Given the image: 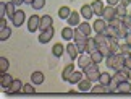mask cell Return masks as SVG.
<instances>
[{
  "label": "cell",
  "instance_id": "c3c4849f",
  "mask_svg": "<svg viewBox=\"0 0 131 99\" xmlns=\"http://www.w3.org/2000/svg\"><path fill=\"white\" fill-rule=\"evenodd\" d=\"M129 31H131V28H129Z\"/></svg>",
  "mask_w": 131,
  "mask_h": 99
},
{
  "label": "cell",
  "instance_id": "52a82bcc",
  "mask_svg": "<svg viewBox=\"0 0 131 99\" xmlns=\"http://www.w3.org/2000/svg\"><path fill=\"white\" fill-rule=\"evenodd\" d=\"M91 62H92V58H91V54H88V52L79 54V57H78V67H81L83 70H84V68H86Z\"/></svg>",
  "mask_w": 131,
  "mask_h": 99
},
{
  "label": "cell",
  "instance_id": "681fc988",
  "mask_svg": "<svg viewBox=\"0 0 131 99\" xmlns=\"http://www.w3.org/2000/svg\"><path fill=\"white\" fill-rule=\"evenodd\" d=\"M129 15H131V13H129Z\"/></svg>",
  "mask_w": 131,
  "mask_h": 99
},
{
  "label": "cell",
  "instance_id": "3957f363",
  "mask_svg": "<svg viewBox=\"0 0 131 99\" xmlns=\"http://www.w3.org/2000/svg\"><path fill=\"white\" fill-rule=\"evenodd\" d=\"M53 34H55V29L50 26L47 29H44V31H41V34H39V42H42V44H47L49 41H52V37H53Z\"/></svg>",
  "mask_w": 131,
  "mask_h": 99
},
{
  "label": "cell",
  "instance_id": "9c48e42d",
  "mask_svg": "<svg viewBox=\"0 0 131 99\" xmlns=\"http://www.w3.org/2000/svg\"><path fill=\"white\" fill-rule=\"evenodd\" d=\"M21 90H23V81L15 78L13 83L10 85V88H8L7 91H8V94H16V93H21Z\"/></svg>",
  "mask_w": 131,
  "mask_h": 99
},
{
  "label": "cell",
  "instance_id": "603a6c76",
  "mask_svg": "<svg viewBox=\"0 0 131 99\" xmlns=\"http://www.w3.org/2000/svg\"><path fill=\"white\" fill-rule=\"evenodd\" d=\"M31 83H34V85H42L44 83V73L42 72H32Z\"/></svg>",
  "mask_w": 131,
  "mask_h": 99
},
{
  "label": "cell",
  "instance_id": "e0dca14e",
  "mask_svg": "<svg viewBox=\"0 0 131 99\" xmlns=\"http://www.w3.org/2000/svg\"><path fill=\"white\" fill-rule=\"evenodd\" d=\"M118 81H125V80H129V70L128 68H122V70H117V73L113 75Z\"/></svg>",
  "mask_w": 131,
  "mask_h": 99
},
{
  "label": "cell",
  "instance_id": "30bf717a",
  "mask_svg": "<svg viewBox=\"0 0 131 99\" xmlns=\"http://www.w3.org/2000/svg\"><path fill=\"white\" fill-rule=\"evenodd\" d=\"M13 80H15V78H12L7 72H5V73H0V86H2L3 90H8L10 85L13 83Z\"/></svg>",
  "mask_w": 131,
  "mask_h": 99
},
{
  "label": "cell",
  "instance_id": "7dc6e473",
  "mask_svg": "<svg viewBox=\"0 0 131 99\" xmlns=\"http://www.w3.org/2000/svg\"><path fill=\"white\" fill-rule=\"evenodd\" d=\"M23 2H24V3H32L34 0H23Z\"/></svg>",
  "mask_w": 131,
  "mask_h": 99
},
{
  "label": "cell",
  "instance_id": "ab89813d",
  "mask_svg": "<svg viewBox=\"0 0 131 99\" xmlns=\"http://www.w3.org/2000/svg\"><path fill=\"white\" fill-rule=\"evenodd\" d=\"M122 21H123V24H125V26H126V28L129 29V28H131V15L128 13V15H126V16H125V18L122 19Z\"/></svg>",
  "mask_w": 131,
  "mask_h": 99
},
{
  "label": "cell",
  "instance_id": "f1b7e54d",
  "mask_svg": "<svg viewBox=\"0 0 131 99\" xmlns=\"http://www.w3.org/2000/svg\"><path fill=\"white\" fill-rule=\"evenodd\" d=\"M91 58H92V62H95V63H100V62L104 60V54H102V52H100L99 49H97V51H94L92 54H91Z\"/></svg>",
  "mask_w": 131,
  "mask_h": 99
},
{
  "label": "cell",
  "instance_id": "4dcf8cb0",
  "mask_svg": "<svg viewBox=\"0 0 131 99\" xmlns=\"http://www.w3.org/2000/svg\"><path fill=\"white\" fill-rule=\"evenodd\" d=\"M10 36H12V29H10L8 26L3 28V29H0V41H7Z\"/></svg>",
  "mask_w": 131,
  "mask_h": 99
},
{
  "label": "cell",
  "instance_id": "7c38bea8",
  "mask_svg": "<svg viewBox=\"0 0 131 99\" xmlns=\"http://www.w3.org/2000/svg\"><path fill=\"white\" fill-rule=\"evenodd\" d=\"M91 93H94V94H105V93H112V91H110L108 85H102V83H99V85L92 86Z\"/></svg>",
  "mask_w": 131,
  "mask_h": 99
},
{
  "label": "cell",
  "instance_id": "4fadbf2b",
  "mask_svg": "<svg viewBox=\"0 0 131 99\" xmlns=\"http://www.w3.org/2000/svg\"><path fill=\"white\" fill-rule=\"evenodd\" d=\"M91 7H92V10H94V15H100V16H102L104 8H105L102 0H94V2H91Z\"/></svg>",
  "mask_w": 131,
  "mask_h": 99
},
{
  "label": "cell",
  "instance_id": "44dd1931",
  "mask_svg": "<svg viewBox=\"0 0 131 99\" xmlns=\"http://www.w3.org/2000/svg\"><path fill=\"white\" fill-rule=\"evenodd\" d=\"M117 93H131V83H129V80L120 81L118 88H117Z\"/></svg>",
  "mask_w": 131,
  "mask_h": 99
},
{
  "label": "cell",
  "instance_id": "f546056e",
  "mask_svg": "<svg viewBox=\"0 0 131 99\" xmlns=\"http://www.w3.org/2000/svg\"><path fill=\"white\" fill-rule=\"evenodd\" d=\"M34 83H26V85H23V90L21 93H24V94H34L36 93V90H34Z\"/></svg>",
  "mask_w": 131,
  "mask_h": 99
},
{
  "label": "cell",
  "instance_id": "83f0119b",
  "mask_svg": "<svg viewBox=\"0 0 131 99\" xmlns=\"http://www.w3.org/2000/svg\"><path fill=\"white\" fill-rule=\"evenodd\" d=\"M70 15H71V10H70L68 7H60V10H58V16L62 18V19H68Z\"/></svg>",
  "mask_w": 131,
  "mask_h": 99
},
{
  "label": "cell",
  "instance_id": "484cf974",
  "mask_svg": "<svg viewBox=\"0 0 131 99\" xmlns=\"http://www.w3.org/2000/svg\"><path fill=\"white\" fill-rule=\"evenodd\" d=\"M115 10H117V18H120V19H123L125 16H126L128 15V12H126V7H125V5H117V7H115Z\"/></svg>",
  "mask_w": 131,
  "mask_h": 99
},
{
  "label": "cell",
  "instance_id": "b9f144b4",
  "mask_svg": "<svg viewBox=\"0 0 131 99\" xmlns=\"http://www.w3.org/2000/svg\"><path fill=\"white\" fill-rule=\"evenodd\" d=\"M7 28V16H2L0 18V29Z\"/></svg>",
  "mask_w": 131,
  "mask_h": 99
},
{
  "label": "cell",
  "instance_id": "f907efd6",
  "mask_svg": "<svg viewBox=\"0 0 131 99\" xmlns=\"http://www.w3.org/2000/svg\"><path fill=\"white\" fill-rule=\"evenodd\" d=\"M129 5H131V3H129Z\"/></svg>",
  "mask_w": 131,
  "mask_h": 99
},
{
  "label": "cell",
  "instance_id": "e575fe53",
  "mask_svg": "<svg viewBox=\"0 0 131 99\" xmlns=\"http://www.w3.org/2000/svg\"><path fill=\"white\" fill-rule=\"evenodd\" d=\"M110 80H112V76H110L107 72L100 73V76H99V83H102V85H108V83H110Z\"/></svg>",
  "mask_w": 131,
  "mask_h": 99
},
{
  "label": "cell",
  "instance_id": "d590c367",
  "mask_svg": "<svg viewBox=\"0 0 131 99\" xmlns=\"http://www.w3.org/2000/svg\"><path fill=\"white\" fill-rule=\"evenodd\" d=\"M15 12H16V10H15V3L13 2H7V16L12 19V16L15 15Z\"/></svg>",
  "mask_w": 131,
  "mask_h": 99
},
{
  "label": "cell",
  "instance_id": "6da1fadb",
  "mask_svg": "<svg viewBox=\"0 0 131 99\" xmlns=\"http://www.w3.org/2000/svg\"><path fill=\"white\" fill-rule=\"evenodd\" d=\"M105 63H107V67L113 68L115 72L122 70V68H125V57H123V54H110Z\"/></svg>",
  "mask_w": 131,
  "mask_h": 99
},
{
  "label": "cell",
  "instance_id": "ffe728a7",
  "mask_svg": "<svg viewBox=\"0 0 131 99\" xmlns=\"http://www.w3.org/2000/svg\"><path fill=\"white\" fill-rule=\"evenodd\" d=\"M73 72H74V65H73V63H68V65L63 68V72H62V78L65 81H68L70 76L73 75Z\"/></svg>",
  "mask_w": 131,
  "mask_h": 99
},
{
  "label": "cell",
  "instance_id": "836d02e7",
  "mask_svg": "<svg viewBox=\"0 0 131 99\" xmlns=\"http://www.w3.org/2000/svg\"><path fill=\"white\" fill-rule=\"evenodd\" d=\"M8 67H10V62L5 57H0V73H5L8 70Z\"/></svg>",
  "mask_w": 131,
  "mask_h": 99
},
{
  "label": "cell",
  "instance_id": "d6a6232c",
  "mask_svg": "<svg viewBox=\"0 0 131 99\" xmlns=\"http://www.w3.org/2000/svg\"><path fill=\"white\" fill-rule=\"evenodd\" d=\"M88 37H89V36H86V34H84L79 28L74 29V41H86Z\"/></svg>",
  "mask_w": 131,
  "mask_h": 99
},
{
  "label": "cell",
  "instance_id": "4316f807",
  "mask_svg": "<svg viewBox=\"0 0 131 99\" xmlns=\"http://www.w3.org/2000/svg\"><path fill=\"white\" fill-rule=\"evenodd\" d=\"M97 49H99V51L104 54V57H108L110 54H112V51H110V47H108V42H102V44H97Z\"/></svg>",
  "mask_w": 131,
  "mask_h": 99
},
{
  "label": "cell",
  "instance_id": "60d3db41",
  "mask_svg": "<svg viewBox=\"0 0 131 99\" xmlns=\"http://www.w3.org/2000/svg\"><path fill=\"white\" fill-rule=\"evenodd\" d=\"M125 57V55H123ZM125 68H128V70L131 72V55H126L125 57Z\"/></svg>",
  "mask_w": 131,
  "mask_h": 99
},
{
  "label": "cell",
  "instance_id": "9a60e30c",
  "mask_svg": "<svg viewBox=\"0 0 131 99\" xmlns=\"http://www.w3.org/2000/svg\"><path fill=\"white\" fill-rule=\"evenodd\" d=\"M53 24V19H52V16L50 15H44V16H41V31H44V29H47V28H50Z\"/></svg>",
  "mask_w": 131,
  "mask_h": 99
},
{
  "label": "cell",
  "instance_id": "f6af8a7d",
  "mask_svg": "<svg viewBox=\"0 0 131 99\" xmlns=\"http://www.w3.org/2000/svg\"><path fill=\"white\" fill-rule=\"evenodd\" d=\"M120 3H122V5H125V7H128V5L131 3V0H120Z\"/></svg>",
  "mask_w": 131,
  "mask_h": 99
},
{
  "label": "cell",
  "instance_id": "1f68e13d",
  "mask_svg": "<svg viewBox=\"0 0 131 99\" xmlns=\"http://www.w3.org/2000/svg\"><path fill=\"white\" fill-rule=\"evenodd\" d=\"M78 28L81 29V31H83L84 34H86V36H89V34H91V31H92L91 24H89V23H86V21H84V23H79V24H78Z\"/></svg>",
  "mask_w": 131,
  "mask_h": 99
},
{
  "label": "cell",
  "instance_id": "277c9868",
  "mask_svg": "<svg viewBox=\"0 0 131 99\" xmlns=\"http://www.w3.org/2000/svg\"><path fill=\"white\" fill-rule=\"evenodd\" d=\"M41 28V16H37V15H31L28 19V29L31 33L37 31V29Z\"/></svg>",
  "mask_w": 131,
  "mask_h": 99
},
{
  "label": "cell",
  "instance_id": "7402d4cb",
  "mask_svg": "<svg viewBox=\"0 0 131 99\" xmlns=\"http://www.w3.org/2000/svg\"><path fill=\"white\" fill-rule=\"evenodd\" d=\"M62 37L65 39V41H71V39H74V29L70 26V28H63L62 29Z\"/></svg>",
  "mask_w": 131,
  "mask_h": 99
},
{
  "label": "cell",
  "instance_id": "ba28073f",
  "mask_svg": "<svg viewBox=\"0 0 131 99\" xmlns=\"http://www.w3.org/2000/svg\"><path fill=\"white\" fill-rule=\"evenodd\" d=\"M107 26H108V21H105L104 18H99V19H95V21L92 23V29L95 33H104Z\"/></svg>",
  "mask_w": 131,
  "mask_h": 99
},
{
  "label": "cell",
  "instance_id": "8fae6325",
  "mask_svg": "<svg viewBox=\"0 0 131 99\" xmlns=\"http://www.w3.org/2000/svg\"><path fill=\"white\" fill-rule=\"evenodd\" d=\"M67 54L70 55L71 60H74V58L79 57V51H78V47H76V44H74V42H70L68 46H67Z\"/></svg>",
  "mask_w": 131,
  "mask_h": 99
},
{
  "label": "cell",
  "instance_id": "5bb4252c",
  "mask_svg": "<svg viewBox=\"0 0 131 99\" xmlns=\"http://www.w3.org/2000/svg\"><path fill=\"white\" fill-rule=\"evenodd\" d=\"M79 13H81V16L84 19H91V18H92V15H94V10H92L91 5H83L81 10H79Z\"/></svg>",
  "mask_w": 131,
  "mask_h": 99
},
{
  "label": "cell",
  "instance_id": "d4e9b609",
  "mask_svg": "<svg viewBox=\"0 0 131 99\" xmlns=\"http://www.w3.org/2000/svg\"><path fill=\"white\" fill-rule=\"evenodd\" d=\"M83 80V72H76V70H74L73 72V75L71 76H70V83H71V85H78V83L79 81H81Z\"/></svg>",
  "mask_w": 131,
  "mask_h": 99
},
{
  "label": "cell",
  "instance_id": "ee69618b",
  "mask_svg": "<svg viewBox=\"0 0 131 99\" xmlns=\"http://www.w3.org/2000/svg\"><path fill=\"white\" fill-rule=\"evenodd\" d=\"M125 41H126V42L129 44V46H131V31H129V33L126 34V36H125Z\"/></svg>",
  "mask_w": 131,
  "mask_h": 99
},
{
  "label": "cell",
  "instance_id": "5b68a950",
  "mask_svg": "<svg viewBox=\"0 0 131 99\" xmlns=\"http://www.w3.org/2000/svg\"><path fill=\"white\" fill-rule=\"evenodd\" d=\"M24 18H26V13H24L23 10H16V12H15V15L12 16V23H13V26L19 28V26H21V24L24 23Z\"/></svg>",
  "mask_w": 131,
  "mask_h": 99
},
{
  "label": "cell",
  "instance_id": "f35d334b",
  "mask_svg": "<svg viewBox=\"0 0 131 99\" xmlns=\"http://www.w3.org/2000/svg\"><path fill=\"white\" fill-rule=\"evenodd\" d=\"M2 16H7V2L0 3V18Z\"/></svg>",
  "mask_w": 131,
  "mask_h": 99
},
{
  "label": "cell",
  "instance_id": "ac0fdd59",
  "mask_svg": "<svg viewBox=\"0 0 131 99\" xmlns=\"http://www.w3.org/2000/svg\"><path fill=\"white\" fill-rule=\"evenodd\" d=\"M78 90L79 91H91V90H92V81H91L89 80V78H86V80H81V81H79L78 83Z\"/></svg>",
  "mask_w": 131,
  "mask_h": 99
},
{
  "label": "cell",
  "instance_id": "8d00e7d4",
  "mask_svg": "<svg viewBox=\"0 0 131 99\" xmlns=\"http://www.w3.org/2000/svg\"><path fill=\"white\" fill-rule=\"evenodd\" d=\"M86 41H88V39H86ZM86 41H74V44H76V47H78L79 54L86 52Z\"/></svg>",
  "mask_w": 131,
  "mask_h": 99
},
{
  "label": "cell",
  "instance_id": "cb8c5ba5",
  "mask_svg": "<svg viewBox=\"0 0 131 99\" xmlns=\"http://www.w3.org/2000/svg\"><path fill=\"white\" fill-rule=\"evenodd\" d=\"M65 47L63 44H60V42H57V44H53V47H52V54L55 57H62L63 55V52H65Z\"/></svg>",
  "mask_w": 131,
  "mask_h": 99
},
{
  "label": "cell",
  "instance_id": "d6986e66",
  "mask_svg": "<svg viewBox=\"0 0 131 99\" xmlns=\"http://www.w3.org/2000/svg\"><path fill=\"white\" fill-rule=\"evenodd\" d=\"M94 51H97V41H95V37H88V41H86V52L92 54Z\"/></svg>",
  "mask_w": 131,
  "mask_h": 99
},
{
  "label": "cell",
  "instance_id": "2e32d148",
  "mask_svg": "<svg viewBox=\"0 0 131 99\" xmlns=\"http://www.w3.org/2000/svg\"><path fill=\"white\" fill-rule=\"evenodd\" d=\"M79 19H81V13H78V12H71V15L68 16L67 21H68L70 26H78V24L81 23Z\"/></svg>",
  "mask_w": 131,
  "mask_h": 99
},
{
  "label": "cell",
  "instance_id": "8992f818",
  "mask_svg": "<svg viewBox=\"0 0 131 99\" xmlns=\"http://www.w3.org/2000/svg\"><path fill=\"white\" fill-rule=\"evenodd\" d=\"M102 18L105 19V21H110V19L117 18V10H115V7H112V5H107V7L104 8Z\"/></svg>",
  "mask_w": 131,
  "mask_h": 99
},
{
  "label": "cell",
  "instance_id": "bcb514c9",
  "mask_svg": "<svg viewBox=\"0 0 131 99\" xmlns=\"http://www.w3.org/2000/svg\"><path fill=\"white\" fill-rule=\"evenodd\" d=\"M12 2H13L15 5H19V3H24V2H23V0H12Z\"/></svg>",
  "mask_w": 131,
  "mask_h": 99
},
{
  "label": "cell",
  "instance_id": "74e56055",
  "mask_svg": "<svg viewBox=\"0 0 131 99\" xmlns=\"http://www.w3.org/2000/svg\"><path fill=\"white\" fill-rule=\"evenodd\" d=\"M31 5H32V8H34V10H41V8H44L45 0H34Z\"/></svg>",
  "mask_w": 131,
  "mask_h": 99
},
{
  "label": "cell",
  "instance_id": "7bdbcfd3",
  "mask_svg": "<svg viewBox=\"0 0 131 99\" xmlns=\"http://www.w3.org/2000/svg\"><path fill=\"white\" fill-rule=\"evenodd\" d=\"M107 3L112 7H117V5H120V0H107Z\"/></svg>",
  "mask_w": 131,
  "mask_h": 99
},
{
  "label": "cell",
  "instance_id": "7a4b0ae2",
  "mask_svg": "<svg viewBox=\"0 0 131 99\" xmlns=\"http://www.w3.org/2000/svg\"><path fill=\"white\" fill-rule=\"evenodd\" d=\"M99 63H95V62H91L89 65L84 68V75H86L91 81H99V76H100V72H99Z\"/></svg>",
  "mask_w": 131,
  "mask_h": 99
}]
</instances>
